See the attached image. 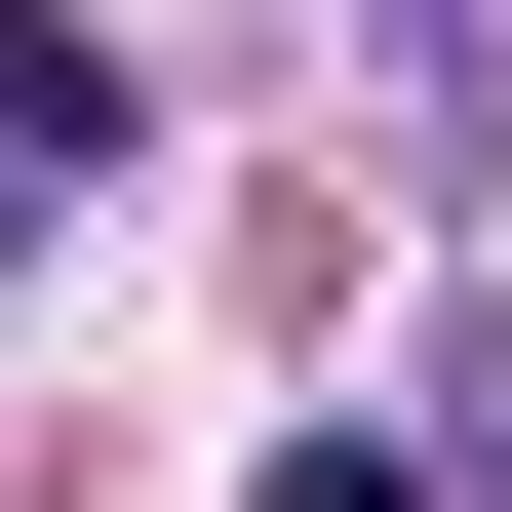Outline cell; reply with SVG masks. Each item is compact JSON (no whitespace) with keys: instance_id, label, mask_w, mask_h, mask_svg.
<instances>
[{"instance_id":"obj_1","label":"cell","mask_w":512,"mask_h":512,"mask_svg":"<svg viewBox=\"0 0 512 512\" xmlns=\"http://www.w3.org/2000/svg\"><path fill=\"white\" fill-rule=\"evenodd\" d=\"M40 197H119V40H79V0H0V237H40Z\"/></svg>"},{"instance_id":"obj_2","label":"cell","mask_w":512,"mask_h":512,"mask_svg":"<svg viewBox=\"0 0 512 512\" xmlns=\"http://www.w3.org/2000/svg\"><path fill=\"white\" fill-rule=\"evenodd\" d=\"M237 512H473V473H434V434H276Z\"/></svg>"},{"instance_id":"obj_3","label":"cell","mask_w":512,"mask_h":512,"mask_svg":"<svg viewBox=\"0 0 512 512\" xmlns=\"http://www.w3.org/2000/svg\"><path fill=\"white\" fill-rule=\"evenodd\" d=\"M434 473H512V276H473V316H434Z\"/></svg>"}]
</instances>
